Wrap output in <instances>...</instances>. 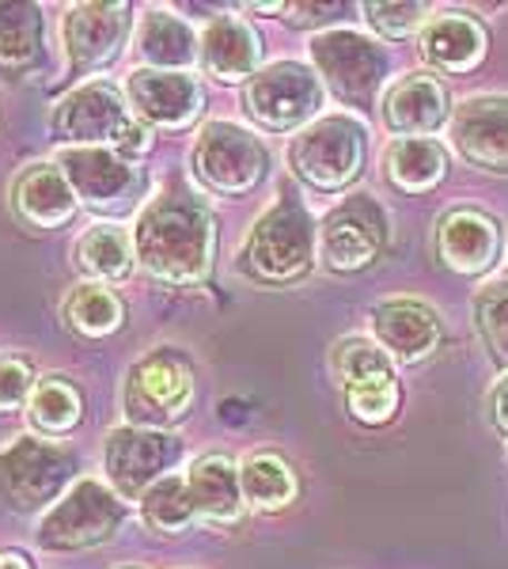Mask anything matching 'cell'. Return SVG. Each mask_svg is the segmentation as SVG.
I'll return each mask as SVG.
<instances>
[{"label": "cell", "mask_w": 508, "mask_h": 569, "mask_svg": "<svg viewBox=\"0 0 508 569\" xmlns=\"http://www.w3.org/2000/svg\"><path fill=\"white\" fill-rule=\"evenodd\" d=\"M346 395V410L349 418H357L360 426H387L395 415H399V402H402V391H399V380H376V383H365V388H353V391H341Z\"/></svg>", "instance_id": "34"}, {"label": "cell", "mask_w": 508, "mask_h": 569, "mask_svg": "<svg viewBox=\"0 0 508 569\" xmlns=\"http://www.w3.org/2000/svg\"><path fill=\"white\" fill-rule=\"evenodd\" d=\"M486 50H489L486 27L459 12L432 16L421 31V58L432 69L451 72V77H464V72L482 66Z\"/></svg>", "instance_id": "20"}, {"label": "cell", "mask_w": 508, "mask_h": 569, "mask_svg": "<svg viewBox=\"0 0 508 569\" xmlns=\"http://www.w3.org/2000/svg\"><path fill=\"white\" fill-rule=\"evenodd\" d=\"M61 31L72 69H103L122 50L129 31V4H77L64 12Z\"/></svg>", "instance_id": "17"}, {"label": "cell", "mask_w": 508, "mask_h": 569, "mask_svg": "<svg viewBox=\"0 0 508 569\" xmlns=\"http://www.w3.org/2000/svg\"><path fill=\"white\" fill-rule=\"evenodd\" d=\"M27 418L34 429H42V437H64L84 418V395L64 376H42L27 399Z\"/></svg>", "instance_id": "27"}, {"label": "cell", "mask_w": 508, "mask_h": 569, "mask_svg": "<svg viewBox=\"0 0 508 569\" xmlns=\"http://www.w3.org/2000/svg\"><path fill=\"white\" fill-rule=\"evenodd\" d=\"M0 569H31V562H27V555H20V550H4L0 555Z\"/></svg>", "instance_id": "39"}, {"label": "cell", "mask_w": 508, "mask_h": 569, "mask_svg": "<svg viewBox=\"0 0 508 569\" xmlns=\"http://www.w3.org/2000/svg\"><path fill=\"white\" fill-rule=\"evenodd\" d=\"M212 247H217L212 213L182 187H171L168 194L152 198L133 228L137 262L156 281L175 284V289L206 281Z\"/></svg>", "instance_id": "1"}, {"label": "cell", "mask_w": 508, "mask_h": 569, "mask_svg": "<svg viewBox=\"0 0 508 569\" xmlns=\"http://www.w3.org/2000/svg\"><path fill=\"white\" fill-rule=\"evenodd\" d=\"M451 114L448 88L429 72H414L402 77L399 84L384 96V122L399 141H418V137H432L445 130Z\"/></svg>", "instance_id": "19"}, {"label": "cell", "mask_w": 508, "mask_h": 569, "mask_svg": "<svg viewBox=\"0 0 508 569\" xmlns=\"http://www.w3.org/2000/svg\"><path fill=\"white\" fill-rule=\"evenodd\" d=\"M475 323H478V335H482L486 350L494 353V361L508 365V281H494L478 292Z\"/></svg>", "instance_id": "33"}, {"label": "cell", "mask_w": 508, "mask_h": 569, "mask_svg": "<svg viewBox=\"0 0 508 569\" xmlns=\"http://www.w3.org/2000/svg\"><path fill=\"white\" fill-rule=\"evenodd\" d=\"M77 471V456L39 437H16L0 448V498L16 512H50Z\"/></svg>", "instance_id": "4"}, {"label": "cell", "mask_w": 508, "mask_h": 569, "mask_svg": "<svg viewBox=\"0 0 508 569\" xmlns=\"http://www.w3.org/2000/svg\"><path fill=\"white\" fill-rule=\"evenodd\" d=\"M201 69L209 77L239 84L247 77H258V61H262V39L255 34L251 23L236 20V16H217L206 34H201Z\"/></svg>", "instance_id": "21"}, {"label": "cell", "mask_w": 508, "mask_h": 569, "mask_svg": "<svg viewBox=\"0 0 508 569\" xmlns=\"http://www.w3.org/2000/svg\"><path fill=\"white\" fill-rule=\"evenodd\" d=\"M387 247V213L380 201L357 194L330 209L319 224V259L335 273H360L380 262Z\"/></svg>", "instance_id": "8"}, {"label": "cell", "mask_w": 508, "mask_h": 569, "mask_svg": "<svg viewBox=\"0 0 508 569\" xmlns=\"http://www.w3.org/2000/svg\"><path fill=\"white\" fill-rule=\"evenodd\" d=\"M137 58L145 69L160 72H182L201 58V39L190 23H182L171 12H149L137 27Z\"/></svg>", "instance_id": "24"}, {"label": "cell", "mask_w": 508, "mask_h": 569, "mask_svg": "<svg viewBox=\"0 0 508 569\" xmlns=\"http://www.w3.org/2000/svg\"><path fill=\"white\" fill-rule=\"evenodd\" d=\"M365 20L384 39H410L425 20V4H365Z\"/></svg>", "instance_id": "35"}, {"label": "cell", "mask_w": 508, "mask_h": 569, "mask_svg": "<svg viewBox=\"0 0 508 569\" xmlns=\"http://www.w3.org/2000/svg\"><path fill=\"white\" fill-rule=\"evenodd\" d=\"M58 168L64 171L69 187L91 209H118L137 190L133 160L118 156L114 149H69L61 152Z\"/></svg>", "instance_id": "18"}, {"label": "cell", "mask_w": 508, "mask_h": 569, "mask_svg": "<svg viewBox=\"0 0 508 569\" xmlns=\"http://www.w3.org/2000/svg\"><path fill=\"white\" fill-rule=\"evenodd\" d=\"M16 213H20L31 228H58L64 220H72L80 198L77 190L69 187L61 168H50V163H39V168L23 171L20 182H16Z\"/></svg>", "instance_id": "23"}, {"label": "cell", "mask_w": 508, "mask_h": 569, "mask_svg": "<svg viewBox=\"0 0 508 569\" xmlns=\"http://www.w3.org/2000/svg\"><path fill=\"white\" fill-rule=\"evenodd\" d=\"M53 137L72 149H122V141L133 130L122 91L114 84H84L53 107Z\"/></svg>", "instance_id": "9"}, {"label": "cell", "mask_w": 508, "mask_h": 569, "mask_svg": "<svg viewBox=\"0 0 508 569\" xmlns=\"http://www.w3.org/2000/svg\"><path fill=\"white\" fill-rule=\"evenodd\" d=\"M239 486H243V501L258 512H281L297 501L300 479L289 460L273 452H255L239 463Z\"/></svg>", "instance_id": "25"}, {"label": "cell", "mask_w": 508, "mask_h": 569, "mask_svg": "<svg viewBox=\"0 0 508 569\" xmlns=\"http://www.w3.org/2000/svg\"><path fill=\"white\" fill-rule=\"evenodd\" d=\"M133 240L114 224H96L80 236L77 243V262L80 270L91 273L99 281H118L133 270Z\"/></svg>", "instance_id": "28"}, {"label": "cell", "mask_w": 508, "mask_h": 569, "mask_svg": "<svg viewBox=\"0 0 508 569\" xmlns=\"http://www.w3.org/2000/svg\"><path fill=\"white\" fill-rule=\"evenodd\" d=\"M193 402V369L182 353L152 350L133 365L126 383V410L133 421L149 426H168L187 415Z\"/></svg>", "instance_id": "12"}, {"label": "cell", "mask_w": 508, "mask_h": 569, "mask_svg": "<svg viewBox=\"0 0 508 569\" xmlns=\"http://www.w3.org/2000/svg\"><path fill=\"white\" fill-rule=\"evenodd\" d=\"M451 141L467 163L489 176H508V99H467L451 118Z\"/></svg>", "instance_id": "13"}, {"label": "cell", "mask_w": 508, "mask_h": 569, "mask_svg": "<svg viewBox=\"0 0 508 569\" xmlns=\"http://www.w3.org/2000/svg\"><path fill=\"white\" fill-rule=\"evenodd\" d=\"M311 61L341 103L368 107L387 77V53L357 31H327L311 39Z\"/></svg>", "instance_id": "10"}, {"label": "cell", "mask_w": 508, "mask_h": 569, "mask_svg": "<svg viewBox=\"0 0 508 569\" xmlns=\"http://www.w3.org/2000/svg\"><path fill=\"white\" fill-rule=\"evenodd\" d=\"M372 330H376V338H380L384 353L402 365H418L425 357H432L440 350V338H445V327H440L437 311L410 297L376 305Z\"/></svg>", "instance_id": "15"}, {"label": "cell", "mask_w": 508, "mask_h": 569, "mask_svg": "<svg viewBox=\"0 0 508 569\" xmlns=\"http://www.w3.org/2000/svg\"><path fill=\"white\" fill-rule=\"evenodd\" d=\"M489 418H494L497 433L508 437V376L497 383L494 395H489Z\"/></svg>", "instance_id": "37"}, {"label": "cell", "mask_w": 508, "mask_h": 569, "mask_svg": "<svg viewBox=\"0 0 508 569\" xmlns=\"http://www.w3.org/2000/svg\"><path fill=\"white\" fill-rule=\"evenodd\" d=\"M190 498L198 517L212 520V525H236L243 517V486H239V467L228 456L212 452L201 456L187 475Z\"/></svg>", "instance_id": "22"}, {"label": "cell", "mask_w": 508, "mask_h": 569, "mask_svg": "<svg viewBox=\"0 0 508 569\" xmlns=\"http://www.w3.org/2000/svg\"><path fill=\"white\" fill-rule=\"evenodd\" d=\"M42 50V12L34 4H0V69L23 72Z\"/></svg>", "instance_id": "29"}, {"label": "cell", "mask_w": 508, "mask_h": 569, "mask_svg": "<svg viewBox=\"0 0 508 569\" xmlns=\"http://www.w3.org/2000/svg\"><path fill=\"white\" fill-rule=\"evenodd\" d=\"M64 319L88 338L114 335L122 327V300L103 284H77L64 300Z\"/></svg>", "instance_id": "31"}, {"label": "cell", "mask_w": 508, "mask_h": 569, "mask_svg": "<svg viewBox=\"0 0 508 569\" xmlns=\"http://www.w3.org/2000/svg\"><path fill=\"white\" fill-rule=\"evenodd\" d=\"M270 152L255 133H247L236 122H209L193 144V171L209 190L225 198L251 194L266 179Z\"/></svg>", "instance_id": "6"}, {"label": "cell", "mask_w": 508, "mask_h": 569, "mask_svg": "<svg viewBox=\"0 0 508 569\" xmlns=\"http://www.w3.org/2000/svg\"><path fill=\"white\" fill-rule=\"evenodd\" d=\"M346 4H300L297 12H308V16H300V20H292V23H322V20H335V12H341Z\"/></svg>", "instance_id": "38"}, {"label": "cell", "mask_w": 508, "mask_h": 569, "mask_svg": "<svg viewBox=\"0 0 508 569\" xmlns=\"http://www.w3.org/2000/svg\"><path fill=\"white\" fill-rule=\"evenodd\" d=\"M243 103L262 130L289 133L308 118H316V110L322 107V84L300 61H277L247 84Z\"/></svg>", "instance_id": "11"}, {"label": "cell", "mask_w": 508, "mask_h": 569, "mask_svg": "<svg viewBox=\"0 0 508 569\" xmlns=\"http://www.w3.org/2000/svg\"><path fill=\"white\" fill-rule=\"evenodd\" d=\"M316 220L308 217L297 194H281V201L266 209L251 228L239 266H243L247 278L262 284H292L308 278V270L316 266Z\"/></svg>", "instance_id": "2"}, {"label": "cell", "mask_w": 508, "mask_h": 569, "mask_svg": "<svg viewBox=\"0 0 508 569\" xmlns=\"http://www.w3.org/2000/svg\"><path fill=\"white\" fill-rule=\"evenodd\" d=\"M129 107L152 126L163 130H182L201 114L206 91L190 72H160V69H137L129 77Z\"/></svg>", "instance_id": "14"}, {"label": "cell", "mask_w": 508, "mask_h": 569, "mask_svg": "<svg viewBox=\"0 0 508 569\" xmlns=\"http://www.w3.org/2000/svg\"><path fill=\"white\" fill-rule=\"evenodd\" d=\"M126 520V501L110 486L84 479L39 520V547L46 550H84L96 543H107Z\"/></svg>", "instance_id": "5"}, {"label": "cell", "mask_w": 508, "mask_h": 569, "mask_svg": "<svg viewBox=\"0 0 508 569\" xmlns=\"http://www.w3.org/2000/svg\"><path fill=\"white\" fill-rule=\"evenodd\" d=\"M193 517H198V509H193L190 486H187V479H175V475L160 479L141 498V520L152 531H168V536H175V531H187L193 525Z\"/></svg>", "instance_id": "32"}, {"label": "cell", "mask_w": 508, "mask_h": 569, "mask_svg": "<svg viewBox=\"0 0 508 569\" xmlns=\"http://www.w3.org/2000/svg\"><path fill=\"white\" fill-rule=\"evenodd\" d=\"M34 376H31V365L23 357H4L0 361V410H12L20 407L23 399H31L34 391Z\"/></svg>", "instance_id": "36"}, {"label": "cell", "mask_w": 508, "mask_h": 569, "mask_svg": "<svg viewBox=\"0 0 508 569\" xmlns=\"http://www.w3.org/2000/svg\"><path fill=\"white\" fill-rule=\"evenodd\" d=\"M368 156V133L357 118L349 114H327L316 118L311 126L292 137L289 144V163L292 171L316 190H346L353 187L365 171Z\"/></svg>", "instance_id": "3"}, {"label": "cell", "mask_w": 508, "mask_h": 569, "mask_svg": "<svg viewBox=\"0 0 508 569\" xmlns=\"http://www.w3.org/2000/svg\"><path fill=\"white\" fill-rule=\"evenodd\" d=\"M330 369H335V380L341 391L365 388V383L376 380H391V357H387L380 346L368 342V338H341V342L330 350Z\"/></svg>", "instance_id": "30"}, {"label": "cell", "mask_w": 508, "mask_h": 569, "mask_svg": "<svg viewBox=\"0 0 508 569\" xmlns=\"http://www.w3.org/2000/svg\"><path fill=\"white\" fill-rule=\"evenodd\" d=\"M182 440L168 433V429H145V426H126L114 429L107 437L103 467L110 490L122 501H141L160 479H168V471L179 463Z\"/></svg>", "instance_id": "7"}, {"label": "cell", "mask_w": 508, "mask_h": 569, "mask_svg": "<svg viewBox=\"0 0 508 569\" xmlns=\"http://www.w3.org/2000/svg\"><path fill=\"white\" fill-rule=\"evenodd\" d=\"M387 179L402 194H425L448 176V149L432 137H418V141H395L387 149Z\"/></svg>", "instance_id": "26"}, {"label": "cell", "mask_w": 508, "mask_h": 569, "mask_svg": "<svg viewBox=\"0 0 508 569\" xmlns=\"http://www.w3.org/2000/svg\"><path fill=\"white\" fill-rule=\"evenodd\" d=\"M437 259L464 278H478L501 259V228L482 209H451L437 224Z\"/></svg>", "instance_id": "16"}]
</instances>
